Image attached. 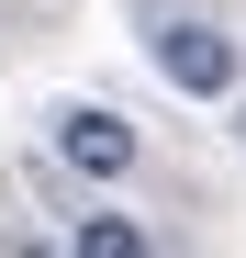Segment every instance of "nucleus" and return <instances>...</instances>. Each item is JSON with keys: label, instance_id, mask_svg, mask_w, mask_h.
I'll return each instance as SVG.
<instances>
[{"label": "nucleus", "instance_id": "1", "mask_svg": "<svg viewBox=\"0 0 246 258\" xmlns=\"http://www.w3.org/2000/svg\"><path fill=\"white\" fill-rule=\"evenodd\" d=\"M157 79L190 101H224L235 90V34L224 23H157Z\"/></svg>", "mask_w": 246, "mask_h": 258}, {"label": "nucleus", "instance_id": "2", "mask_svg": "<svg viewBox=\"0 0 246 258\" xmlns=\"http://www.w3.org/2000/svg\"><path fill=\"white\" fill-rule=\"evenodd\" d=\"M56 157L78 168V180H123V168H135V123L101 112V101H67L56 112Z\"/></svg>", "mask_w": 246, "mask_h": 258}, {"label": "nucleus", "instance_id": "3", "mask_svg": "<svg viewBox=\"0 0 246 258\" xmlns=\"http://www.w3.org/2000/svg\"><path fill=\"white\" fill-rule=\"evenodd\" d=\"M67 247H78V258H146V225H135V213H78Z\"/></svg>", "mask_w": 246, "mask_h": 258}]
</instances>
